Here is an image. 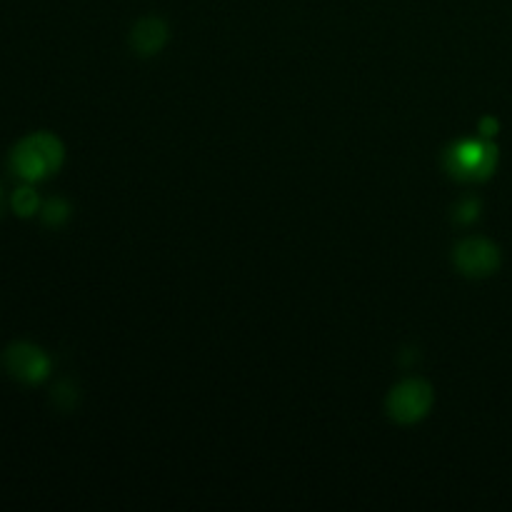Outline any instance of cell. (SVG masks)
I'll return each instance as SVG.
<instances>
[{
    "instance_id": "6",
    "label": "cell",
    "mask_w": 512,
    "mask_h": 512,
    "mask_svg": "<svg viewBox=\"0 0 512 512\" xmlns=\"http://www.w3.org/2000/svg\"><path fill=\"white\" fill-rule=\"evenodd\" d=\"M168 40V25L160 18H143L130 33V45L140 55H155Z\"/></svg>"
},
{
    "instance_id": "3",
    "label": "cell",
    "mask_w": 512,
    "mask_h": 512,
    "mask_svg": "<svg viewBox=\"0 0 512 512\" xmlns=\"http://www.w3.org/2000/svg\"><path fill=\"white\" fill-rule=\"evenodd\" d=\"M498 165V150L485 140H465L448 153V170L460 180H485Z\"/></svg>"
},
{
    "instance_id": "4",
    "label": "cell",
    "mask_w": 512,
    "mask_h": 512,
    "mask_svg": "<svg viewBox=\"0 0 512 512\" xmlns=\"http://www.w3.org/2000/svg\"><path fill=\"white\" fill-rule=\"evenodd\" d=\"M453 260L460 273L468 278H490L493 273H498L500 263H503L498 245L485 238H465L455 248Z\"/></svg>"
},
{
    "instance_id": "9",
    "label": "cell",
    "mask_w": 512,
    "mask_h": 512,
    "mask_svg": "<svg viewBox=\"0 0 512 512\" xmlns=\"http://www.w3.org/2000/svg\"><path fill=\"white\" fill-rule=\"evenodd\" d=\"M0 213H3V188H0Z\"/></svg>"
},
{
    "instance_id": "5",
    "label": "cell",
    "mask_w": 512,
    "mask_h": 512,
    "mask_svg": "<svg viewBox=\"0 0 512 512\" xmlns=\"http://www.w3.org/2000/svg\"><path fill=\"white\" fill-rule=\"evenodd\" d=\"M3 365L15 380L28 385L43 383L50 373V358L33 343H13L5 348Z\"/></svg>"
},
{
    "instance_id": "8",
    "label": "cell",
    "mask_w": 512,
    "mask_h": 512,
    "mask_svg": "<svg viewBox=\"0 0 512 512\" xmlns=\"http://www.w3.org/2000/svg\"><path fill=\"white\" fill-rule=\"evenodd\" d=\"M40 215H43L45 225H63L70 218V205L63 198H50Z\"/></svg>"
},
{
    "instance_id": "1",
    "label": "cell",
    "mask_w": 512,
    "mask_h": 512,
    "mask_svg": "<svg viewBox=\"0 0 512 512\" xmlns=\"http://www.w3.org/2000/svg\"><path fill=\"white\" fill-rule=\"evenodd\" d=\"M63 160L65 148L53 133H30L10 153V168L18 178L38 183L58 173Z\"/></svg>"
},
{
    "instance_id": "2",
    "label": "cell",
    "mask_w": 512,
    "mask_h": 512,
    "mask_svg": "<svg viewBox=\"0 0 512 512\" xmlns=\"http://www.w3.org/2000/svg\"><path fill=\"white\" fill-rule=\"evenodd\" d=\"M435 393L430 388V383L420 378L403 380L400 385H395L388 395V413L395 423L413 425L418 420H423L425 415L433 408Z\"/></svg>"
},
{
    "instance_id": "7",
    "label": "cell",
    "mask_w": 512,
    "mask_h": 512,
    "mask_svg": "<svg viewBox=\"0 0 512 512\" xmlns=\"http://www.w3.org/2000/svg\"><path fill=\"white\" fill-rule=\"evenodd\" d=\"M10 205H13V210L20 215V218H30V215L38 213V208H40L38 193H35L33 188L15 190L13 200H10Z\"/></svg>"
}]
</instances>
